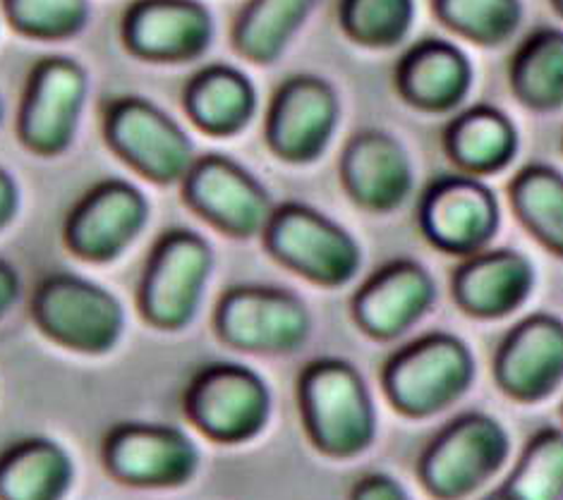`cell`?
I'll return each instance as SVG.
<instances>
[{
	"instance_id": "obj_1",
	"label": "cell",
	"mask_w": 563,
	"mask_h": 500,
	"mask_svg": "<svg viewBox=\"0 0 563 500\" xmlns=\"http://www.w3.org/2000/svg\"><path fill=\"white\" fill-rule=\"evenodd\" d=\"M305 434L331 459H353L377 438V404L351 362L327 357L307 364L298 381Z\"/></svg>"
},
{
	"instance_id": "obj_2",
	"label": "cell",
	"mask_w": 563,
	"mask_h": 500,
	"mask_svg": "<svg viewBox=\"0 0 563 500\" xmlns=\"http://www.w3.org/2000/svg\"><path fill=\"white\" fill-rule=\"evenodd\" d=\"M475 355L461 337L429 333L386 362L382 386L388 402L410 419L449 410L475 381Z\"/></svg>"
},
{
	"instance_id": "obj_3",
	"label": "cell",
	"mask_w": 563,
	"mask_h": 500,
	"mask_svg": "<svg viewBox=\"0 0 563 500\" xmlns=\"http://www.w3.org/2000/svg\"><path fill=\"white\" fill-rule=\"evenodd\" d=\"M511 455V436L499 419L467 412L429 441L418 479L434 500H465L487 486Z\"/></svg>"
},
{
	"instance_id": "obj_4",
	"label": "cell",
	"mask_w": 563,
	"mask_h": 500,
	"mask_svg": "<svg viewBox=\"0 0 563 500\" xmlns=\"http://www.w3.org/2000/svg\"><path fill=\"white\" fill-rule=\"evenodd\" d=\"M262 235L276 262L317 286L339 288L360 274V242L312 207L286 204L274 209Z\"/></svg>"
},
{
	"instance_id": "obj_5",
	"label": "cell",
	"mask_w": 563,
	"mask_h": 500,
	"mask_svg": "<svg viewBox=\"0 0 563 500\" xmlns=\"http://www.w3.org/2000/svg\"><path fill=\"white\" fill-rule=\"evenodd\" d=\"M32 312L48 337L87 355L109 353L125 329V309L118 297L73 274L46 278L34 295Z\"/></svg>"
},
{
	"instance_id": "obj_6",
	"label": "cell",
	"mask_w": 563,
	"mask_h": 500,
	"mask_svg": "<svg viewBox=\"0 0 563 500\" xmlns=\"http://www.w3.org/2000/svg\"><path fill=\"white\" fill-rule=\"evenodd\" d=\"M185 412L211 441L245 443L269 424L272 388L243 364H211L187 388Z\"/></svg>"
},
{
	"instance_id": "obj_7",
	"label": "cell",
	"mask_w": 563,
	"mask_h": 500,
	"mask_svg": "<svg viewBox=\"0 0 563 500\" xmlns=\"http://www.w3.org/2000/svg\"><path fill=\"white\" fill-rule=\"evenodd\" d=\"M213 271V252L192 230H170L158 240L142 278V312L154 326L178 331L205 300Z\"/></svg>"
},
{
	"instance_id": "obj_8",
	"label": "cell",
	"mask_w": 563,
	"mask_h": 500,
	"mask_svg": "<svg viewBox=\"0 0 563 500\" xmlns=\"http://www.w3.org/2000/svg\"><path fill=\"white\" fill-rule=\"evenodd\" d=\"M221 341L257 355H290L312 331L310 309L288 290L243 286L223 295L217 309Z\"/></svg>"
},
{
	"instance_id": "obj_9",
	"label": "cell",
	"mask_w": 563,
	"mask_h": 500,
	"mask_svg": "<svg viewBox=\"0 0 563 500\" xmlns=\"http://www.w3.org/2000/svg\"><path fill=\"white\" fill-rule=\"evenodd\" d=\"M103 465L135 489H180L197 475L199 451L176 426L123 424L103 441Z\"/></svg>"
},
{
	"instance_id": "obj_10",
	"label": "cell",
	"mask_w": 563,
	"mask_h": 500,
	"mask_svg": "<svg viewBox=\"0 0 563 500\" xmlns=\"http://www.w3.org/2000/svg\"><path fill=\"white\" fill-rule=\"evenodd\" d=\"M85 67L70 58H46L34 67L20 111V137L36 154L56 156L75 142L87 103Z\"/></svg>"
},
{
	"instance_id": "obj_11",
	"label": "cell",
	"mask_w": 563,
	"mask_h": 500,
	"mask_svg": "<svg viewBox=\"0 0 563 500\" xmlns=\"http://www.w3.org/2000/svg\"><path fill=\"white\" fill-rule=\"evenodd\" d=\"M106 137L130 166L161 185L183 182L195 146L173 120L142 99H120L106 115Z\"/></svg>"
},
{
	"instance_id": "obj_12",
	"label": "cell",
	"mask_w": 563,
	"mask_h": 500,
	"mask_svg": "<svg viewBox=\"0 0 563 500\" xmlns=\"http://www.w3.org/2000/svg\"><path fill=\"white\" fill-rule=\"evenodd\" d=\"M420 225L437 249L473 256L499 233L501 209L485 182L453 175L429 185L420 204Z\"/></svg>"
},
{
	"instance_id": "obj_13",
	"label": "cell",
	"mask_w": 563,
	"mask_h": 500,
	"mask_svg": "<svg viewBox=\"0 0 563 500\" xmlns=\"http://www.w3.org/2000/svg\"><path fill=\"white\" fill-rule=\"evenodd\" d=\"M183 185L190 207L233 237L262 235L274 213L262 182L225 156L195 160Z\"/></svg>"
},
{
	"instance_id": "obj_14",
	"label": "cell",
	"mask_w": 563,
	"mask_h": 500,
	"mask_svg": "<svg viewBox=\"0 0 563 500\" xmlns=\"http://www.w3.org/2000/svg\"><path fill=\"white\" fill-rule=\"evenodd\" d=\"M341 103L324 79L292 77L278 89L266 120V142L288 164H312L336 132Z\"/></svg>"
},
{
	"instance_id": "obj_15",
	"label": "cell",
	"mask_w": 563,
	"mask_h": 500,
	"mask_svg": "<svg viewBox=\"0 0 563 500\" xmlns=\"http://www.w3.org/2000/svg\"><path fill=\"white\" fill-rule=\"evenodd\" d=\"M150 213V201L135 185L101 182L73 209L65 223V240L87 262H111L142 235Z\"/></svg>"
},
{
	"instance_id": "obj_16",
	"label": "cell",
	"mask_w": 563,
	"mask_h": 500,
	"mask_svg": "<svg viewBox=\"0 0 563 500\" xmlns=\"http://www.w3.org/2000/svg\"><path fill=\"white\" fill-rule=\"evenodd\" d=\"M494 378L516 402H540L563 384V321L552 314L522 319L494 357Z\"/></svg>"
},
{
	"instance_id": "obj_17",
	"label": "cell",
	"mask_w": 563,
	"mask_h": 500,
	"mask_svg": "<svg viewBox=\"0 0 563 500\" xmlns=\"http://www.w3.org/2000/svg\"><path fill=\"white\" fill-rule=\"evenodd\" d=\"M123 42L144 60L185 63L213 44V18L199 0H137L123 18Z\"/></svg>"
},
{
	"instance_id": "obj_18",
	"label": "cell",
	"mask_w": 563,
	"mask_h": 500,
	"mask_svg": "<svg viewBox=\"0 0 563 500\" xmlns=\"http://www.w3.org/2000/svg\"><path fill=\"white\" fill-rule=\"evenodd\" d=\"M437 300V282L424 266L400 259L379 268L353 297L357 326L374 341H394L418 323Z\"/></svg>"
},
{
	"instance_id": "obj_19",
	"label": "cell",
	"mask_w": 563,
	"mask_h": 500,
	"mask_svg": "<svg viewBox=\"0 0 563 500\" xmlns=\"http://www.w3.org/2000/svg\"><path fill=\"white\" fill-rule=\"evenodd\" d=\"M341 180L357 207L377 213L394 211L412 189L408 152L391 134L379 130L360 132L343 152Z\"/></svg>"
},
{
	"instance_id": "obj_20",
	"label": "cell",
	"mask_w": 563,
	"mask_h": 500,
	"mask_svg": "<svg viewBox=\"0 0 563 500\" xmlns=\"http://www.w3.org/2000/svg\"><path fill=\"white\" fill-rule=\"evenodd\" d=\"M534 280L538 274L526 254L482 249L455 268L453 300L475 319H501L526 304Z\"/></svg>"
},
{
	"instance_id": "obj_21",
	"label": "cell",
	"mask_w": 563,
	"mask_h": 500,
	"mask_svg": "<svg viewBox=\"0 0 563 500\" xmlns=\"http://www.w3.org/2000/svg\"><path fill=\"white\" fill-rule=\"evenodd\" d=\"M473 85V65L449 42L429 38L410 48L398 65V89L422 111H451Z\"/></svg>"
},
{
	"instance_id": "obj_22",
	"label": "cell",
	"mask_w": 563,
	"mask_h": 500,
	"mask_svg": "<svg viewBox=\"0 0 563 500\" xmlns=\"http://www.w3.org/2000/svg\"><path fill=\"white\" fill-rule=\"evenodd\" d=\"M73 481V457L48 438L22 441L0 455V500H63Z\"/></svg>"
},
{
	"instance_id": "obj_23",
	"label": "cell",
	"mask_w": 563,
	"mask_h": 500,
	"mask_svg": "<svg viewBox=\"0 0 563 500\" xmlns=\"http://www.w3.org/2000/svg\"><path fill=\"white\" fill-rule=\"evenodd\" d=\"M185 108L197 127L217 137H228L250 125L257 111V91L252 79L235 67L213 65L187 87Z\"/></svg>"
},
{
	"instance_id": "obj_24",
	"label": "cell",
	"mask_w": 563,
	"mask_h": 500,
	"mask_svg": "<svg viewBox=\"0 0 563 500\" xmlns=\"http://www.w3.org/2000/svg\"><path fill=\"white\" fill-rule=\"evenodd\" d=\"M446 152L463 170L489 175L516 158L518 132L501 111L492 105H475L449 125Z\"/></svg>"
},
{
	"instance_id": "obj_25",
	"label": "cell",
	"mask_w": 563,
	"mask_h": 500,
	"mask_svg": "<svg viewBox=\"0 0 563 500\" xmlns=\"http://www.w3.org/2000/svg\"><path fill=\"white\" fill-rule=\"evenodd\" d=\"M317 5L319 0H250L235 22V48L254 63L278 60Z\"/></svg>"
},
{
	"instance_id": "obj_26",
	"label": "cell",
	"mask_w": 563,
	"mask_h": 500,
	"mask_svg": "<svg viewBox=\"0 0 563 500\" xmlns=\"http://www.w3.org/2000/svg\"><path fill=\"white\" fill-rule=\"evenodd\" d=\"M516 97L532 111L563 105V32H534L516 53L511 65Z\"/></svg>"
},
{
	"instance_id": "obj_27",
	"label": "cell",
	"mask_w": 563,
	"mask_h": 500,
	"mask_svg": "<svg viewBox=\"0 0 563 500\" xmlns=\"http://www.w3.org/2000/svg\"><path fill=\"white\" fill-rule=\"evenodd\" d=\"M511 204L520 223L563 256V175L549 166L522 168L511 182Z\"/></svg>"
},
{
	"instance_id": "obj_28",
	"label": "cell",
	"mask_w": 563,
	"mask_h": 500,
	"mask_svg": "<svg viewBox=\"0 0 563 500\" xmlns=\"http://www.w3.org/2000/svg\"><path fill=\"white\" fill-rule=\"evenodd\" d=\"M504 491L514 500H563V431L547 426L522 448Z\"/></svg>"
},
{
	"instance_id": "obj_29",
	"label": "cell",
	"mask_w": 563,
	"mask_h": 500,
	"mask_svg": "<svg viewBox=\"0 0 563 500\" xmlns=\"http://www.w3.org/2000/svg\"><path fill=\"white\" fill-rule=\"evenodd\" d=\"M434 5L453 32L485 46L504 44L522 22L520 0H434Z\"/></svg>"
},
{
	"instance_id": "obj_30",
	"label": "cell",
	"mask_w": 563,
	"mask_h": 500,
	"mask_svg": "<svg viewBox=\"0 0 563 500\" xmlns=\"http://www.w3.org/2000/svg\"><path fill=\"white\" fill-rule=\"evenodd\" d=\"M415 20V0H341V26L353 42L372 48L396 46Z\"/></svg>"
},
{
	"instance_id": "obj_31",
	"label": "cell",
	"mask_w": 563,
	"mask_h": 500,
	"mask_svg": "<svg viewBox=\"0 0 563 500\" xmlns=\"http://www.w3.org/2000/svg\"><path fill=\"white\" fill-rule=\"evenodd\" d=\"M3 10L20 34L46 42L82 34L91 18L89 0H3Z\"/></svg>"
},
{
	"instance_id": "obj_32",
	"label": "cell",
	"mask_w": 563,
	"mask_h": 500,
	"mask_svg": "<svg viewBox=\"0 0 563 500\" xmlns=\"http://www.w3.org/2000/svg\"><path fill=\"white\" fill-rule=\"evenodd\" d=\"M347 500H412L408 489L396 477L384 475V471H372V475L360 477Z\"/></svg>"
},
{
	"instance_id": "obj_33",
	"label": "cell",
	"mask_w": 563,
	"mask_h": 500,
	"mask_svg": "<svg viewBox=\"0 0 563 500\" xmlns=\"http://www.w3.org/2000/svg\"><path fill=\"white\" fill-rule=\"evenodd\" d=\"M22 292V282L15 268L10 264L0 262V316H5L15 302L20 300Z\"/></svg>"
},
{
	"instance_id": "obj_34",
	"label": "cell",
	"mask_w": 563,
	"mask_h": 500,
	"mask_svg": "<svg viewBox=\"0 0 563 500\" xmlns=\"http://www.w3.org/2000/svg\"><path fill=\"white\" fill-rule=\"evenodd\" d=\"M20 209V189L15 180L0 168V230H3Z\"/></svg>"
},
{
	"instance_id": "obj_35",
	"label": "cell",
	"mask_w": 563,
	"mask_h": 500,
	"mask_svg": "<svg viewBox=\"0 0 563 500\" xmlns=\"http://www.w3.org/2000/svg\"><path fill=\"white\" fill-rule=\"evenodd\" d=\"M479 500H514V498L508 496V493L504 491V486H501V489H496V491H492V493H487V496H482Z\"/></svg>"
},
{
	"instance_id": "obj_36",
	"label": "cell",
	"mask_w": 563,
	"mask_h": 500,
	"mask_svg": "<svg viewBox=\"0 0 563 500\" xmlns=\"http://www.w3.org/2000/svg\"><path fill=\"white\" fill-rule=\"evenodd\" d=\"M552 3H554V8H556L559 15L563 18V0H552Z\"/></svg>"
},
{
	"instance_id": "obj_37",
	"label": "cell",
	"mask_w": 563,
	"mask_h": 500,
	"mask_svg": "<svg viewBox=\"0 0 563 500\" xmlns=\"http://www.w3.org/2000/svg\"><path fill=\"white\" fill-rule=\"evenodd\" d=\"M0 120H3V101H0Z\"/></svg>"
}]
</instances>
